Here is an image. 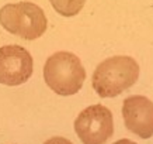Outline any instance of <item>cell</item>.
Segmentation results:
<instances>
[{"label":"cell","instance_id":"1","mask_svg":"<svg viewBox=\"0 0 153 144\" xmlns=\"http://www.w3.org/2000/svg\"><path fill=\"white\" fill-rule=\"evenodd\" d=\"M140 66L129 55H114L100 62L93 72L91 84L100 98H115L134 86Z\"/></svg>","mask_w":153,"mask_h":144},{"label":"cell","instance_id":"2","mask_svg":"<svg viewBox=\"0 0 153 144\" xmlns=\"http://www.w3.org/2000/svg\"><path fill=\"white\" fill-rule=\"evenodd\" d=\"M44 79L52 92L60 96L77 93L86 81V69L79 57L69 51H58L48 57Z\"/></svg>","mask_w":153,"mask_h":144},{"label":"cell","instance_id":"3","mask_svg":"<svg viewBox=\"0 0 153 144\" xmlns=\"http://www.w3.org/2000/svg\"><path fill=\"white\" fill-rule=\"evenodd\" d=\"M0 24L10 34L31 41L44 35L48 28V19L35 3L17 2L0 9Z\"/></svg>","mask_w":153,"mask_h":144},{"label":"cell","instance_id":"4","mask_svg":"<svg viewBox=\"0 0 153 144\" xmlns=\"http://www.w3.org/2000/svg\"><path fill=\"white\" fill-rule=\"evenodd\" d=\"M74 131L83 144H105L114 133L112 113L104 105H91L79 113Z\"/></svg>","mask_w":153,"mask_h":144},{"label":"cell","instance_id":"5","mask_svg":"<svg viewBox=\"0 0 153 144\" xmlns=\"http://www.w3.org/2000/svg\"><path fill=\"white\" fill-rule=\"evenodd\" d=\"M34 69L33 55L17 44L0 47V84L19 86L31 78Z\"/></svg>","mask_w":153,"mask_h":144},{"label":"cell","instance_id":"6","mask_svg":"<svg viewBox=\"0 0 153 144\" xmlns=\"http://www.w3.org/2000/svg\"><path fill=\"white\" fill-rule=\"evenodd\" d=\"M125 127L140 139L153 136V102L142 95H132L122 103Z\"/></svg>","mask_w":153,"mask_h":144},{"label":"cell","instance_id":"7","mask_svg":"<svg viewBox=\"0 0 153 144\" xmlns=\"http://www.w3.org/2000/svg\"><path fill=\"white\" fill-rule=\"evenodd\" d=\"M52 7L63 17H73L79 14L86 5V0H49Z\"/></svg>","mask_w":153,"mask_h":144},{"label":"cell","instance_id":"8","mask_svg":"<svg viewBox=\"0 0 153 144\" xmlns=\"http://www.w3.org/2000/svg\"><path fill=\"white\" fill-rule=\"evenodd\" d=\"M44 144H73L70 140L65 139V137H59V136H56V137H51L49 140H47Z\"/></svg>","mask_w":153,"mask_h":144},{"label":"cell","instance_id":"9","mask_svg":"<svg viewBox=\"0 0 153 144\" xmlns=\"http://www.w3.org/2000/svg\"><path fill=\"white\" fill-rule=\"evenodd\" d=\"M114 144H136V143L132 141V140H128V139H121V140H117Z\"/></svg>","mask_w":153,"mask_h":144}]
</instances>
